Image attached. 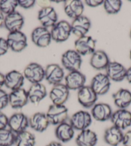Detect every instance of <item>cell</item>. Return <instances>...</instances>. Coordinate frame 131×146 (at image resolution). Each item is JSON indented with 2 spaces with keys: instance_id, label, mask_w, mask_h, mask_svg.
Returning a JSON list of instances; mask_svg holds the SVG:
<instances>
[{
  "instance_id": "4",
  "label": "cell",
  "mask_w": 131,
  "mask_h": 146,
  "mask_svg": "<svg viewBox=\"0 0 131 146\" xmlns=\"http://www.w3.org/2000/svg\"><path fill=\"white\" fill-rule=\"evenodd\" d=\"M7 42L9 47L12 51L20 52L27 46V37L21 31L9 32L7 36Z\"/></svg>"
},
{
  "instance_id": "22",
  "label": "cell",
  "mask_w": 131,
  "mask_h": 146,
  "mask_svg": "<svg viewBox=\"0 0 131 146\" xmlns=\"http://www.w3.org/2000/svg\"><path fill=\"white\" fill-rule=\"evenodd\" d=\"M9 97V104L13 109H21L29 101L26 90L21 88L12 91Z\"/></svg>"
},
{
  "instance_id": "38",
  "label": "cell",
  "mask_w": 131,
  "mask_h": 146,
  "mask_svg": "<svg viewBox=\"0 0 131 146\" xmlns=\"http://www.w3.org/2000/svg\"><path fill=\"white\" fill-rule=\"evenodd\" d=\"M9 118L7 116L0 111V129H5L8 127Z\"/></svg>"
},
{
  "instance_id": "32",
  "label": "cell",
  "mask_w": 131,
  "mask_h": 146,
  "mask_svg": "<svg viewBox=\"0 0 131 146\" xmlns=\"http://www.w3.org/2000/svg\"><path fill=\"white\" fill-rule=\"evenodd\" d=\"M16 136L10 129H0V146H12L15 144Z\"/></svg>"
},
{
  "instance_id": "27",
  "label": "cell",
  "mask_w": 131,
  "mask_h": 146,
  "mask_svg": "<svg viewBox=\"0 0 131 146\" xmlns=\"http://www.w3.org/2000/svg\"><path fill=\"white\" fill-rule=\"evenodd\" d=\"M123 135L122 130L112 125L105 131L104 138L105 142L109 145L118 146L122 143Z\"/></svg>"
},
{
  "instance_id": "34",
  "label": "cell",
  "mask_w": 131,
  "mask_h": 146,
  "mask_svg": "<svg viewBox=\"0 0 131 146\" xmlns=\"http://www.w3.org/2000/svg\"><path fill=\"white\" fill-rule=\"evenodd\" d=\"M18 6L17 0H1L0 1V11L6 16L16 12Z\"/></svg>"
},
{
  "instance_id": "8",
  "label": "cell",
  "mask_w": 131,
  "mask_h": 146,
  "mask_svg": "<svg viewBox=\"0 0 131 146\" xmlns=\"http://www.w3.org/2000/svg\"><path fill=\"white\" fill-rule=\"evenodd\" d=\"M29 126V119L22 113H16L9 119L8 127L15 134L26 131Z\"/></svg>"
},
{
  "instance_id": "31",
  "label": "cell",
  "mask_w": 131,
  "mask_h": 146,
  "mask_svg": "<svg viewBox=\"0 0 131 146\" xmlns=\"http://www.w3.org/2000/svg\"><path fill=\"white\" fill-rule=\"evenodd\" d=\"M15 145L16 146H35L36 137L28 131H24L16 134Z\"/></svg>"
},
{
  "instance_id": "33",
  "label": "cell",
  "mask_w": 131,
  "mask_h": 146,
  "mask_svg": "<svg viewBox=\"0 0 131 146\" xmlns=\"http://www.w3.org/2000/svg\"><path fill=\"white\" fill-rule=\"evenodd\" d=\"M104 8L109 14L118 13L122 6V1L120 0H105L104 2Z\"/></svg>"
},
{
  "instance_id": "6",
  "label": "cell",
  "mask_w": 131,
  "mask_h": 146,
  "mask_svg": "<svg viewBox=\"0 0 131 146\" xmlns=\"http://www.w3.org/2000/svg\"><path fill=\"white\" fill-rule=\"evenodd\" d=\"M23 75L32 84L41 83L44 79V69L39 64L32 62L24 68Z\"/></svg>"
},
{
  "instance_id": "1",
  "label": "cell",
  "mask_w": 131,
  "mask_h": 146,
  "mask_svg": "<svg viewBox=\"0 0 131 146\" xmlns=\"http://www.w3.org/2000/svg\"><path fill=\"white\" fill-rule=\"evenodd\" d=\"M50 124L58 125L66 121L68 117V110L64 105L50 106L46 113Z\"/></svg>"
},
{
  "instance_id": "5",
  "label": "cell",
  "mask_w": 131,
  "mask_h": 146,
  "mask_svg": "<svg viewBox=\"0 0 131 146\" xmlns=\"http://www.w3.org/2000/svg\"><path fill=\"white\" fill-rule=\"evenodd\" d=\"M69 123L74 129L81 131L88 129L91 124L92 116L85 111H79L71 116Z\"/></svg>"
},
{
  "instance_id": "44",
  "label": "cell",
  "mask_w": 131,
  "mask_h": 146,
  "mask_svg": "<svg viewBox=\"0 0 131 146\" xmlns=\"http://www.w3.org/2000/svg\"><path fill=\"white\" fill-rule=\"evenodd\" d=\"M4 21H5L4 14L2 13L1 11H0V27L4 26Z\"/></svg>"
},
{
  "instance_id": "20",
  "label": "cell",
  "mask_w": 131,
  "mask_h": 146,
  "mask_svg": "<svg viewBox=\"0 0 131 146\" xmlns=\"http://www.w3.org/2000/svg\"><path fill=\"white\" fill-rule=\"evenodd\" d=\"M24 80V75L17 70H12L5 75V85L12 91L22 88Z\"/></svg>"
},
{
  "instance_id": "23",
  "label": "cell",
  "mask_w": 131,
  "mask_h": 146,
  "mask_svg": "<svg viewBox=\"0 0 131 146\" xmlns=\"http://www.w3.org/2000/svg\"><path fill=\"white\" fill-rule=\"evenodd\" d=\"M29 101L35 105L39 104L46 97L47 91L44 84L41 83L33 84L27 92Z\"/></svg>"
},
{
  "instance_id": "3",
  "label": "cell",
  "mask_w": 131,
  "mask_h": 146,
  "mask_svg": "<svg viewBox=\"0 0 131 146\" xmlns=\"http://www.w3.org/2000/svg\"><path fill=\"white\" fill-rule=\"evenodd\" d=\"M50 33L54 41L57 42L66 41L71 34V24L64 20L57 22L52 28Z\"/></svg>"
},
{
  "instance_id": "25",
  "label": "cell",
  "mask_w": 131,
  "mask_h": 146,
  "mask_svg": "<svg viewBox=\"0 0 131 146\" xmlns=\"http://www.w3.org/2000/svg\"><path fill=\"white\" fill-rule=\"evenodd\" d=\"M49 125L50 123L46 115L43 113H34L29 119V126L37 132L44 131Z\"/></svg>"
},
{
  "instance_id": "13",
  "label": "cell",
  "mask_w": 131,
  "mask_h": 146,
  "mask_svg": "<svg viewBox=\"0 0 131 146\" xmlns=\"http://www.w3.org/2000/svg\"><path fill=\"white\" fill-rule=\"evenodd\" d=\"M64 70L59 64H48L44 69V78L50 84H60L64 79Z\"/></svg>"
},
{
  "instance_id": "18",
  "label": "cell",
  "mask_w": 131,
  "mask_h": 146,
  "mask_svg": "<svg viewBox=\"0 0 131 146\" xmlns=\"http://www.w3.org/2000/svg\"><path fill=\"white\" fill-rule=\"evenodd\" d=\"M107 77L114 82H121L126 77L127 69L118 62H110L106 68Z\"/></svg>"
},
{
  "instance_id": "41",
  "label": "cell",
  "mask_w": 131,
  "mask_h": 146,
  "mask_svg": "<svg viewBox=\"0 0 131 146\" xmlns=\"http://www.w3.org/2000/svg\"><path fill=\"white\" fill-rule=\"evenodd\" d=\"M38 5L39 6H40L42 8H44V7H50V3L51 1H38Z\"/></svg>"
},
{
  "instance_id": "17",
  "label": "cell",
  "mask_w": 131,
  "mask_h": 146,
  "mask_svg": "<svg viewBox=\"0 0 131 146\" xmlns=\"http://www.w3.org/2000/svg\"><path fill=\"white\" fill-rule=\"evenodd\" d=\"M86 77L80 71L69 72L65 77V83L69 90H79L85 86Z\"/></svg>"
},
{
  "instance_id": "47",
  "label": "cell",
  "mask_w": 131,
  "mask_h": 146,
  "mask_svg": "<svg viewBox=\"0 0 131 146\" xmlns=\"http://www.w3.org/2000/svg\"><path fill=\"white\" fill-rule=\"evenodd\" d=\"M130 39H131V30H130Z\"/></svg>"
},
{
  "instance_id": "37",
  "label": "cell",
  "mask_w": 131,
  "mask_h": 146,
  "mask_svg": "<svg viewBox=\"0 0 131 146\" xmlns=\"http://www.w3.org/2000/svg\"><path fill=\"white\" fill-rule=\"evenodd\" d=\"M9 49L8 43L7 42V39L0 37V56H2L8 52Z\"/></svg>"
},
{
  "instance_id": "11",
  "label": "cell",
  "mask_w": 131,
  "mask_h": 146,
  "mask_svg": "<svg viewBox=\"0 0 131 146\" xmlns=\"http://www.w3.org/2000/svg\"><path fill=\"white\" fill-rule=\"evenodd\" d=\"M31 37L32 42L36 46L41 48L49 46L52 40L50 31L43 27L36 28L32 32Z\"/></svg>"
},
{
  "instance_id": "24",
  "label": "cell",
  "mask_w": 131,
  "mask_h": 146,
  "mask_svg": "<svg viewBox=\"0 0 131 146\" xmlns=\"http://www.w3.org/2000/svg\"><path fill=\"white\" fill-rule=\"evenodd\" d=\"M64 9L67 16L75 19L82 16L84 7L82 1L80 0H67L64 1Z\"/></svg>"
},
{
  "instance_id": "46",
  "label": "cell",
  "mask_w": 131,
  "mask_h": 146,
  "mask_svg": "<svg viewBox=\"0 0 131 146\" xmlns=\"http://www.w3.org/2000/svg\"><path fill=\"white\" fill-rule=\"evenodd\" d=\"M130 60H131V51H130Z\"/></svg>"
},
{
  "instance_id": "42",
  "label": "cell",
  "mask_w": 131,
  "mask_h": 146,
  "mask_svg": "<svg viewBox=\"0 0 131 146\" xmlns=\"http://www.w3.org/2000/svg\"><path fill=\"white\" fill-rule=\"evenodd\" d=\"M125 79L127 80V81L131 84V66L127 70V73H126V77Z\"/></svg>"
},
{
  "instance_id": "28",
  "label": "cell",
  "mask_w": 131,
  "mask_h": 146,
  "mask_svg": "<svg viewBox=\"0 0 131 146\" xmlns=\"http://www.w3.org/2000/svg\"><path fill=\"white\" fill-rule=\"evenodd\" d=\"M109 62V57L106 53L100 50H95V52L92 54L90 60L91 66L97 70L106 69Z\"/></svg>"
},
{
  "instance_id": "15",
  "label": "cell",
  "mask_w": 131,
  "mask_h": 146,
  "mask_svg": "<svg viewBox=\"0 0 131 146\" xmlns=\"http://www.w3.org/2000/svg\"><path fill=\"white\" fill-rule=\"evenodd\" d=\"M91 23L86 16H81L73 19L71 24V33L78 38L86 36L89 32Z\"/></svg>"
},
{
  "instance_id": "7",
  "label": "cell",
  "mask_w": 131,
  "mask_h": 146,
  "mask_svg": "<svg viewBox=\"0 0 131 146\" xmlns=\"http://www.w3.org/2000/svg\"><path fill=\"white\" fill-rule=\"evenodd\" d=\"M95 48L96 41L91 36L79 37L75 42V50L81 56L92 55L95 52Z\"/></svg>"
},
{
  "instance_id": "9",
  "label": "cell",
  "mask_w": 131,
  "mask_h": 146,
  "mask_svg": "<svg viewBox=\"0 0 131 146\" xmlns=\"http://www.w3.org/2000/svg\"><path fill=\"white\" fill-rule=\"evenodd\" d=\"M77 98L78 101L83 107L90 108L96 104L98 95L90 86H84L78 90Z\"/></svg>"
},
{
  "instance_id": "35",
  "label": "cell",
  "mask_w": 131,
  "mask_h": 146,
  "mask_svg": "<svg viewBox=\"0 0 131 146\" xmlns=\"http://www.w3.org/2000/svg\"><path fill=\"white\" fill-rule=\"evenodd\" d=\"M9 104V94L2 89H0V111Z\"/></svg>"
},
{
  "instance_id": "2",
  "label": "cell",
  "mask_w": 131,
  "mask_h": 146,
  "mask_svg": "<svg viewBox=\"0 0 131 146\" xmlns=\"http://www.w3.org/2000/svg\"><path fill=\"white\" fill-rule=\"evenodd\" d=\"M61 62L64 68L69 72L79 71L82 62L81 55L75 50H68L62 54Z\"/></svg>"
},
{
  "instance_id": "26",
  "label": "cell",
  "mask_w": 131,
  "mask_h": 146,
  "mask_svg": "<svg viewBox=\"0 0 131 146\" xmlns=\"http://www.w3.org/2000/svg\"><path fill=\"white\" fill-rule=\"evenodd\" d=\"M55 133L57 138L60 142H67L73 138L75 129L70 123L64 122L57 125Z\"/></svg>"
},
{
  "instance_id": "29",
  "label": "cell",
  "mask_w": 131,
  "mask_h": 146,
  "mask_svg": "<svg viewBox=\"0 0 131 146\" xmlns=\"http://www.w3.org/2000/svg\"><path fill=\"white\" fill-rule=\"evenodd\" d=\"M97 141V134L89 129L81 131L76 138V143L78 146H95Z\"/></svg>"
},
{
  "instance_id": "30",
  "label": "cell",
  "mask_w": 131,
  "mask_h": 146,
  "mask_svg": "<svg viewBox=\"0 0 131 146\" xmlns=\"http://www.w3.org/2000/svg\"><path fill=\"white\" fill-rule=\"evenodd\" d=\"M114 104L119 109H126L131 104V92L127 89H120L112 95Z\"/></svg>"
},
{
  "instance_id": "19",
  "label": "cell",
  "mask_w": 131,
  "mask_h": 146,
  "mask_svg": "<svg viewBox=\"0 0 131 146\" xmlns=\"http://www.w3.org/2000/svg\"><path fill=\"white\" fill-rule=\"evenodd\" d=\"M91 116L99 122H105L110 119L112 111L110 106L105 103H97L92 107Z\"/></svg>"
},
{
  "instance_id": "40",
  "label": "cell",
  "mask_w": 131,
  "mask_h": 146,
  "mask_svg": "<svg viewBox=\"0 0 131 146\" xmlns=\"http://www.w3.org/2000/svg\"><path fill=\"white\" fill-rule=\"evenodd\" d=\"M104 0H85V4L91 7H97L104 4Z\"/></svg>"
},
{
  "instance_id": "39",
  "label": "cell",
  "mask_w": 131,
  "mask_h": 146,
  "mask_svg": "<svg viewBox=\"0 0 131 146\" xmlns=\"http://www.w3.org/2000/svg\"><path fill=\"white\" fill-rule=\"evenodd\" d=\"M122 143L123 146H131V130L128 131L123 135Z\"/></svg>"
},
{
  "instance_id": "12",
  "label": "cell",
  "mask_w": 131,
  "mask_h": 146,
  "mask_svg": "<svg viewBox=\"0 0 131 146\" xmlns=\"http://www.w3.org/2000/svg\"><path fill=\"white\" fill-rule=\"evenodd\" d=\"M90 86L97 95H104L109 92L110 80L106 74H98L93 78Z\"/></svg>"
},
{
  "instance_id": "14",
  "label": "cell",
  "mask_w": 131,
  "mask_h": 146,
  "mask_svg": "<svg viewBox=\"0 0 131 146\" xmlns=\"http://www.w3.org/2000/svg\"><path fill=\"white\" fill-rule=\"evenodd\" d=\"M69 90L66 86L63 84H58L54 86L50 92V98L53 104L64 105L68 99Z\"/></svg>"
},
{
  "instance_id": "45",
  "label": "cell",
  "mask_w": 131,
  "mask_h": 146,
  "mask_svg": "<svg viewBox=\"0 0 131 146\" xmlns=\"http://www.w3.org/2000/svg\"><path fill=\"white\" fill-rule=\"evenodd\" d=\"M46 146H63L60 142H52L49 143Z\"/></svg>"
},
{
  "instance_id": "10",
  "label": "cell",
  "mask_w": 131,
  "mask_h": 146,
  "mask_svg": "<svg viewBox=\"0 0 131 146\" xmlns=\"http://www.w3.org/2000/svg\"><path fill=\"white\" fill-rule=\"evenodd\" d=\"M110 120L114 126L121 130L131 125V112L126 109H119L112 113Z\"/></svg>"
},
{
  "instance_id": "43",
  "label": "cell",
  "mask_w": 131,
  "mask_h": 146,
  "mask_svg": "<svg viewBox=\"0 0 131 146\" xmlns=\"http://www.w3.org/2000/svg\"><path fill=\"white\" fill-rule=\"evenodd\" d=\"M5 85V75L0 73V89Z\"/></svg>"
},
{
  "instance_id": "36",
  "label": "cell",
  "mask_w": 131,
  "mask_h": 146,
  "mask_svg": "<svg viewBox=\"0 0 131 146\" xmlns=\"http://www.w3.org/2000/svg\"><path fill=\"white\" fill-rule=\"evenodd\" d=\"M17 2L18 5L24 9L32 8L36 3L35 0H17Z\"/></svg>"
},
{
  "instance_id": "16",
  "label": "cell",
  "mask_w": 131,
  "mask_h": 146,
  "mask_svg": "<svg viewBox=\"0 0 131 146\" xmlns=\"http://www.w3.org/2000/svg\"><path fill=\"white\" fill-rule=\"evenodd\" d=\"M38 19L42 27L52 28L57 23L58 16L55 10L52 7L42 8L38 12Z\"/></svg>"
},
{
  "instance_id": "21",
  "label": "cell",
  "mask_w": 131,
  "mask_h": 146,
  "mask_svg": "<svg viewBox=\"0 0 131 146\" xmlns=\"http://www.w3.org/2000/svg\"><path fill=\"white\" fill-rule=\"evenodd\" d=\"M24 23L23 16L19 12L16 11L5 17L4 26L9 32L21 31Z\"/></svg>"
}]
</instances>
